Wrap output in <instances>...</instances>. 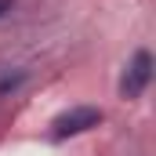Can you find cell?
I'll return each mask as SVG.
<instances>
[{
  "label": "cell",
  "mask_w": 156,
  "mask_h": 156,
  "mask_svg": "<svg viewBox=\"0 0 156 156\" xmlns=\"http://www.w3.org/2000/svg\"><path fill=\"white\" fill-rule=\"evenodd\" d=\"M98 123H102V109H94V105H73V109H66L62 116H55L51 134L62 142V138H76V134L98 127Z\"/></svg>",
  "instance_id": "obj_1"
},
{
  "label": "cell",
  "mask_w": 156,
  "mask_h": 156,
  "mask_svg": "<svg viewBox=\"0 0 156 156\" xmlns=\"http://www.w3.org/2000/svg\"><path fill=\"white\" fill-rule=\"evenodd\" d=\"M149 83H153V55L142 47V51H134V58H131V62H127V69H123L120 94H123L127 102H131V98H142Z\"/></svg>",
  "instance_id": "obj_2"
},
{
  "label": "cell",
  "mask_w": 156,
  "mask_h": 156,
  "mask_svg": "<svg viewBox=\"0 0 156 156\" xmlns=\"http://www.w3.org/2000/svg\"><path fill=\"white\" fill-rule=\"evenodd\" d=\"M11 7H15V0H0V18H4V15H11Z\"/></svg>",
  "instance_id": "obj_3"
}]
</instances>
